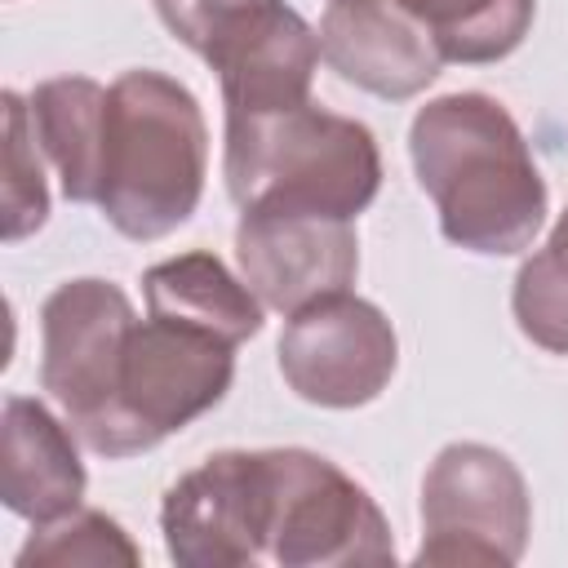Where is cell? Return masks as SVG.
Segmentation results:
<instances>
[{"label":"cell","instance_id":"obj_16","mask_svg":"<svg viewBox=\"0 0 568 568\" xmlns=\"http://www.w3.org/2000/svg\"><path fill=\"white\" fill-rule=\"evenodd\" d=\"M111 564L138 568L142 550L111 515L93 506H75L58 519L36 524V532L18 550V568H111Z\"/></svg>","mask_w":568,"mask_h":568},{"label":"cell","instance_id":"obj_8","mask_svg":"<svg viewBox=\"0 0 568 568\" xmlns=\"http://www.w3.org/2000/svg\"><path fill=\"white\" fill-rule=\"evenodd\" d=\"M133 324L138 311L129 293L98 275L58 284L40 306V390L62 408L80 444L93 439L111 408L120 351Z\"/></svg>","mask_w":568,"mask_h":568},{"label":"cell","instance_id":"obj_5","mask_svg":"<svg viewBox=\"0 0 568 568\" xmlns=\"http://www.w3.org/2000/svg\"><path fill=\"white\" fill-rule=\"evenodd\" d=\"M235 377V346L178 320L146 315L129 328L115 368V395L84 448L98 457H133L209 408H217Z\"/></svg>","mask_w":568,"mask_h":568},{"label":"cell","instance_id":"obj_13","mask_svg":"<svg viewBox=\"0 0 568 568\" xmlns=\"http://www.w3.org/2000/svg\"><path fill=\"white\" fill-rule=\"evenodd\" d=\"M142 293L146 315L191 324L231 346L262 333V297L244 284V275H231V266L204 248L155 262L142 275Z\"/></svg>","mask_w":568,"mask_h":568},{"label":"cell","instance_id":"obj_3","mask_svg":"<svg viewBox=\"0 0 568 568\" xmlns=\"http://www.w3.org/2000/svg\"><path fill=\"white\" fill-rule=\"evenodd\" d=\"M209 173V124L195 93L151 67L124 71L106 89L98 209L124 240H164L178 231Z\"/></svg>","mask_w":568,"mask_h":568},{"label":"cell","instance_id":"obj_1","mask_svg":"<svg viewBox=\"0 0 568 568\" xmlns=\"http://www.w3.org/2000/svg\"><path fill=\"white\" fill-rule=\"evenodd\" d=\"M160 532L178 568L395 564L373 493L311 448L209 453L169 484Z\"/></svg>","mask_w":568,"mask_h":568},{"label":"cell","instance_id":"obj_18","mask_svg":"<svg viewBox=\"0 0 568 568\" xmlns=\"http://www.w3.org/2000/svg\"><path fill=\"white\" fill-rule=\"evenodd\" d=\"M4 240L18 244L36 235L49 217V186L40 169V142L31 129V106L22 93L4 89Z\"/></svg>","mask_w":568,"mask_h":568},{"label":"cell","instance_id":"obj_10","mask_svg":"<svg viewBox=\"0 0 568 568\" xmlns=\"http://www.w3.org/2000/svg\"><path fill=\"white\" fill-rule=\"evenodd\" d=\"M235 262L262 306L293 315L328 293H346L359 275V235L351 217L253 204L240 209Z\"/></svg>","mask_w":568,"mask_h":568},{"label":"cell","instance_id":"obj_12","mask_svg":"<svg viewBox=\"0 0 568 568\" xmlns=\"http://www.w3.org/2000/svg\"><path fill=\"white\" fill-rule=\"evenodd\" d=\"M71 422H58L40 399L9 395L0 408V497L13 515L44 524L80 506L84 462Z\"/></svg>","mask_w":568,"mask_h":568},{"label":"cell","instance_id":"obj_7","mask_svg":"<svg viewBox=\"0 0 568 568\" xmlns=\"http://www.w3.org/2000/svg\"><path fill=\"white\" fill-rule=\"evenodd\" d=\"M532 501L519 466L493 444H448L422 479L417 564L510 568L528 550Z\"/></svg>","mask_w":568,"mask_h":568},{"label":"cell","instance_id":"obj_2","mask_svg":"<svg viewBox=\"0 0 568 568\" xmlns=\"http://www.w3.org/2000/svg\"><path fill=\"white\" fill-rule=\"evenodd\" d=\"M408 155L448 244L479 257L524 253L546 222V178L515 115L475 89L430 98L408 124Z\"/></svg>","mask_w":568,"mask_h":568},{"label":"cell","instance_id":"obj_9","mask_svg":"<svg viewBox=\"0 0 568 568\" xmlns=\"http://www.w3.org/2000/svg\"><path fill=\"white\" fill-rule=\"evenodd\" d=\"M275 351L288 390L320 408L373 404L399 364L395 324L377 302L355 297L351 288L293 311Z\"/></svg>","mask_w":568,"mask_h":568},{"label":"cell","instance_id":"obj_17","mask_svg":"<svg viewBox=\"0 0 568 568\" xmlns=\"http://www.w3.org/2000/svg\"><path fill=\"white\" fill-rule=\"evenodd\" d=\"M510 311L532 346L568 355V209L559 213L550 240L524 257L510 288Z\"/></svg>","mask_w":568,"mask_h":568},{"label":"cell","instance_id":"obj_14","mask_svg":"<svg viewBox=\"0 0 568 568\" xmlns=\"http://www.w3.org/2000/svg\"><path fill=\"white\" fill-rule=\"evenodd\" d=\"M27 106H31L36 142L49 155V164L58 169L62 195L71 204H98L106 89L89 75H53V80L36 84Z\"/></svg>","mask_w":568,"mask_h":568},{"label":"cell","instance_id":"obj_15","mask_svg":"<svg viewBox=\"0 0 568 568\" xmlns=\"http://www.w3.org/2000/svg\"><path fill=\"white\" fill-rule=\"evenodd\" d=\"M439 44L444 62H501L510 58L537 13V0H399Z\"/></svg>","mask_w":568,"mask_h":568},{"label":"cell","instance_id":"obj_4","mask_svg":"<svg viewBox=\"0 0 568 568\" xmlns=\"http://www.w3.org/2000/svg\"><path fill=\"white\" fill-rule=\"evenodd\" d=\"M222 178L240 209L288 204L355 222L382 191V151L368 124L302 98L226 115Z\"/></svg>","mask_w":568,"mask_h":568},{"label":"cell","instance_id":"obj_6","mask_svg":"<svg viewBox=\"0 0 568 568\" xmlns=\"http://www.w3.org/2000/svg\"><path fill=\"white\" fill-rule=\"evenodd\" d=\"M155 13L217 71L226 115L311 98L320 31L284 0H155Z\"/></svg>","mask_w":568,"mask_h":568},{"label":"cell","instance_id":"obj_11","mask_svg":"<svg viewBox=\"0 0 568 568\" xmlns=\"http://www.w3.org/2000/svg\"><path fill=\"white\" fill-rule=\"evenodd\" d=\"M320 58L346 84L404 102L439 80L435 36L399 0H328L320 13Z\"/></svg>","mask_w":568,"mask_h":568}]
</instances>
